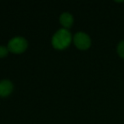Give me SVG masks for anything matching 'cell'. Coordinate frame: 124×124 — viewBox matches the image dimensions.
Instances as JSON below:
<instances>
[{"mask_svg":"<svg viewBox=\"0 0 124 124\" xmlns=\"http://www.w3.org/2000/svg\"><path fill=\"white\" fill-rule=\"evenodd\" d=\"M116 51L118 55L121 57V58L124 59V40L121 41L120 43H118L116 48Z\"/></svg>","mask_w":124,"mask_h":124,"instance_id":"6","label":"cell"},{"mask_svg":"<svg viewBox=\"0 0 124 124\" xmlns=\"http://www.w3.org/2000/svg\"><path fill=\"white\" fill-rule=\"evenodd\" d=\"M74 22V18L71 16V14L68 12H64L63 14L60 15V23L64 26L65 29L71 27Z\"/></svg>","mask_w":124,"mask_h":124,"instance_id":"5","label":"cell"},{"mask_svg":"<svg viewBox=\"0 0 124 124\" xmlns=\"http://www.w3.org/2000/svg\"><path fill=\"white\" fill-rule=\"evenodd\" d=\"M71 40L72 36L69 30L61 28L54 34L52 38V45L56 49L63 50L71 44Z\"/></svg>","mask_w":124,"mask_h":124,"instance_id":"1","label":"cell"},{"mask_svg":"<svg viewBox=\"0 0 124 124\" xmlns=\"http://www.w3.org/2000/svg\"><path fill=\"white\" fill-rule=\"evenodd\" d=\"M8 54H9V49H8L7 47L0 45V58L6 57L8 55Z\"/></svg>","mask_w":124,"mask_h":124,"instance_id":"7","label":"cell"},{"mask_svg":"<svg viewBox=\"0 0 124 124\" xmlns=\"http://www.w3.org/2000/svg\"><path fill=\"white\" fill-rule=\"evenodd\" d=\"M28 43L26 39L22 37H16L9 40L8 43V49L9 52L14 54H21L27 48Z\"/></svg>","mask_w":124,"mask_h":124,"instance_id":"2","label":"cell"},{"mask_svg":"<svg viewBox=\"0 0 124 124\" xmlns=\"http://www.w3.org/2000/svg\"><path fill=\"white\" fill-rule=\"evenodd\" d=\"M73 42L74 44L78 49L81 50H86L89 48L91 46V38L87 33L79 31L77 32L73 37Z\"/></svg>","mask_w":124,"mask_h":124,"instance_id":"3","label":"cell"},{"mask_svg":"<svg viewBox=\"0 0 124 124\" xmlns=\"http://www.w3.org/2000/svg\"><path fill=\"white\" fill-rule=\"evenodd\" d=\"M14 85L9 80L4 79L0 81V97H7L13 92Z\"/></svg>","mask_w":124,"mask_h":124,"instance_id":"4","label":"cell"}]
</instances>
